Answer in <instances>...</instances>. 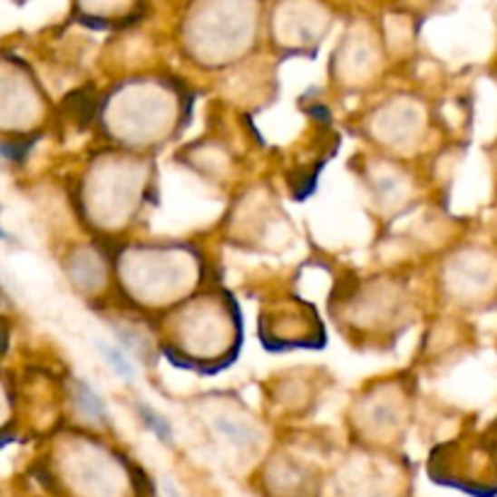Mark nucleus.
<instances>
[{
  "label": "nucleus",
  "mask_w": 497,
  "mask_h": 497,
  "mask_svg": "<svg viewBox=\"0 0 497 497\" xmlns=\"http://www.w3.org/2000/svg\"><path fill=\"white\" fill-rule=\"evenodd\" d=\"M75 395H78V405H81L93 420H102L104 413H107V410H104V403L100 401L85 384H75Z\"/></svg>",
  "instance_id": "f257e3e1"
},
{
  "label": "nucleus",
  "mask_w": 497,
  "mask_h": 497,
  "mask_svg": "<svg viewBox=\"0 0 497 497\" xmlns=\"http://www.w3.org/2000/svg\"><path fill=\"white\" fill-rule=\"evenodd\" d=\"M100 349H102V355L107 356V362L114 366L117 374H122L124 379H134V369H132V364H129L127 356L122 355V349L112 347V345H107V342H100Z\"/></svg>",
  "instance_id": "f03ea898"
},
{
  "label": "nucleus",
  "mask_w": 497,
  "mask_h": 497,
  "mask_svg": "<svg viewBox=\"0 0 497 497\" xmlns=\"http://www.w3.org/2000/svg\"><path fill=\"white\" fill-rule=\"evenodd\" d=\"M141 415L146 417V423L151 424V430L156 432L161 439H168L171 437V430H168V424H165V420L161 415H153L146 405H141Z\"/></svg>",
  "instance_id": "7ed1b4c3"
},
{
  "label": "nucleus",
  "mask_w": 497,
  "mask_h": 497,
  "mask_svg": "<svg viewBox=\"0 0 497 497\" xmlns=\"http://www.w3.org/2000/svg\"><path fill=\"white\" fill-rule=\"evenodd\" d=\"M165 492H168V497H180L178 490L172 488V485H165Z\"/></svg>",
  "instance_id": "20e7f679"
}]
</instances>
